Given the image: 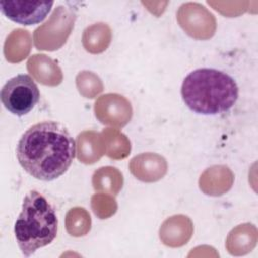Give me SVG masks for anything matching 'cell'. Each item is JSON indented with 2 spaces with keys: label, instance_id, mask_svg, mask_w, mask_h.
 Listing matches in <instances>:
<instances>
[{
  "label": "cell",
  "instance_id": "5",
  "mask_svg": "<svg viewBox=\"0 0 258 258\" xmlns=\"http://www.w3.org/2000/svg\"><path fill=\"white\" fill-rule=\"evenodd\" d=\"M53 1H0V10L4 16L22 25H33L43 21L50 12Z\"/></svg>",
  "mask_w": 258,
  "mask_h": 258
},
{
  "label": "cell",
  "instance_id": "3",
  "mask_svg": "<svg viewBox=\"0 0 258 258\" xmlns=\"http://www.w3.org/2000/svg\"><path fill=\"white\" fill-rule=\"evenodd\" d=\"M58 220L53 207L37 190L24 198L21 212L14 225L17 245L25 257L49 245L56 237Z\"/></svg>",
  "mask_w": 258,
  "mask_h": 258
},
{
  "label": "cell",
  "instance_id": "2",
  "mask_svg": "<svg viewBox=\"0 0 258 258\" xmlns=\"http://www.w3.org/2000/svg\"><path fill=\"white\" fill-rule=\"evenodd\" d=\"M181 97L189 110L201 115L228 112L237 102L239 88L227 73L209 68L190 72L181 84Z\"/></svg>",
  "mask_w": 258,
  "mask_h": 258
},
{
  "label": "cell",
  "instance_id": "1",
  "mask_svg": "<svg viewBox=\"0 0 258 258\" xmlns=\"http://www.w3.org/2000/svg\"><path fill=\"white\" fill-rule=\"evenodd\" d=\"M76 155V142L59 123L45 121L28 128L16 146L21 167L32 177L50 181L62 175Z\"/></svg>",
  "mask_w": 258,
  "mask_h": 258
},
{
  "label": "cell",
  "instance_id": "4",
  "mask_svg": "<svg viewBox=\"0 0 258 258\" xmlns=\"http://www.w3.org/2000/svg\"><path fill=\"white\" fill-rule=\"evenodd\" d=\"M1 102L11 114L21 117L28 114L37 104L40 93L33 79L26 74L9 79L1 89Z\"/></svg>",
  "mask_w": 258,
  "mask_h": 258
}]
</instances>
